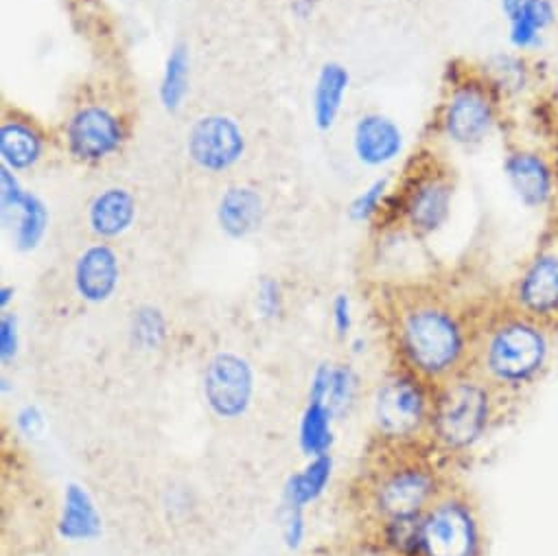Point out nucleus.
Segmentation results:
<instances>
[{"label":"nucleus","mask_w":558,"mask_h":556,"mask_svg":"<svg viewBox=\"0 0 558 556\" xmlns=\"http://www.w3.org/2000/svg\"><path fill=\"white\" fill-rule=\"evenodd\" d=\"M45 154L43 134L25 121H5L0 125V156L12 171L32 169Z\"/></svg>","instance_id":"nucleus-20"},{"label":"nucleus","mask_w":558,"mask_h":556,"mask_svg":"<svg viewBox=\"0 0 558 556\" xmlns=\"http://www.w3.org/2000/svg\"><path fill=\"white\" fill-rule=\"evenodd\" d=\"M436 493L434 475L416 464L386 467L373 475L368 495L371 501L388 523L397 519L418 517Z\"/></svg>","instance_id":"nucleus-5"},{"label":"nucleus","mask_w":558,"mask_h":556,"mask_svg":"<svg viewBox=\"0 0 558 556\" xmlns=\"http://www.w3.org/2000/svg\"><path fill=\"white\" fill-rule=\"evenodd\" d=\"M488 392L480 382L453 379L442 386L434 408V432L451 449L480 438L488 423Z\"/></svg>","instance_id":"nucleus-3"},{"label":"nucleus","mask_w":558,"mask_h":556,"mask_svg":"<svg viewBox=\"0 0 558 556\" xmlns=\"http://www.w3.org/2000/svg\"><path fill=\"white\" fill-rule=\"evenodd\" d=\"M353 145L364 165L381 167L403 152V132L384 114H366L355 125Z\"/></svg>","instance_id":"nucleus-16"},{"label":"nucleus","mask_w":558,"mask_h":556,"mask_svg":"<svg viewBox=\"0 0 558 556\" xmlns=\"http://www.w3.org/2000/svg\"><path fill=\"white\" fill-rule=\"evenodd\" d=\"M19 351V331H16V318L3 316L0 321V355L3 360H12Z\"/></svg>","instance_id":"nucleus-31"},{"label":"nucleus","mask_w":558,"mask_h":556,"mask_svg":"<svg viewBox=\"0 0 558 556\" xmlns=\"http://www.w3.org/2000/svg\"><path fill=\"white\" fill-rule=\"evenodd\" d=\"M497 123V90L488 80H460L442 108V134L460 147L480 145Z\"/></svg>","instance_id":"nucleus-4"},{"label":"nucleus","mask_w":558,"mask_h":556,"mask_svg":"<svg viewBox=\"0 0 558 556\" xmlns=\"http://www.w3.org/2000/svg\"><path fill=\"white\" fill-rule=\"evenodd\" d=\"M425 556H475L477 530L471 510L458 499L432 504L421 517Z\"/></svg>","instance_id":"nucleus-6"},{"label":"nucleus","mask_w":558,"mask_h":556,"mask_svg":"<svg viewBox=\"0 0 558 556\" xmlns=\"http://www.w3.org/2000/svg\"><path fill=\"white\" fill-rule=\"evenodd\" d=\"M355 379L349 368H333L331 366V377H329V390H327V406L331 412L342 410L351 397H353Z\"/></svg>","instance_id":"nucleus-29"},{"label":"nucleus","mask_w":558,"mask_h":556,"mask_svg":"<svg viewBox=\"0 0 558 556\" xmlns=\"http://www.w3.org/2000/svg\"><path fill=\"white\" fill-rule=\"evenodd\" d=\"M119 258L108 243L88 245L75 263V290L93 305L106 303L119 286Z\"/></svg>","instance_id":"nucleus-15"},{"label":"nucleus","mask_w":558,"mask_h":556,"mask_svg":"<svg viewBox=\"0 0 558 556\" xmlns=\"http://www.w3.org/2000/svg\"><path fill=\"white\" fill-rule=\"evenodd\" d=\"M453 184L447 173L432 171L414 178L403 200V215L416 234L436 232L449 217Z\"/></svg>","instance_id":"nucleus-12"},{"label":"nucleus","mask_w":558,"mask_h":556,"mask_svg":"<svg viewBox=\"0 0 558 556\" xmlns=\"http://www.w3.org/2000/svg\"><path fill=\"white\" fill-rule=\"evenodd\" d=\"M136 217L134 195L125 189L112 186L99 193L88 210V223L101 239H114L123 234Z\"/></svg>","instance_id":"nucleus-18"},{"label":"nucleus","mask_w":558,"mask_h":556,"mask_svg":"<svg viewBox=\"0 0 558 556\" xmlns=\"http://www.w3.org/2000/svg\"><path fill=\"white\" fill-rule=\"evenodd\" d=\"M386 191H388V178H381V180H375L364 193H360L351 208H349V215L353 221H368L381 206L384 197H386Z\"/></svg>","instance_id":"nucleus-28"},{"label":"nucleus","mask_w":558,"mask_h":556,"mask_svg":"<svg viewBox=\"0 0 558 556\" xmlns=\"http://www.w3.org/2000/svg\"><path fill=\"white\" fill-rule=\"evenodd\" d=\"M132 334L143 349H156L167 336V321L160 314V310L141 307L134 312Z\"/></svg>","instance_id":"nucleus-27"},{"label":"nucleus","mask_w":558,"mask_h":556,"mask_svg":"<svg viewBox=\"0 0 558 556\" xmlns=\"http://www.w3.org/2000/svg\"><path fill=\"white\" fill-rule=\"evenodd\" d=\"M189 67H191V58H189V47L178 43L165 64V73H162V84H160V101L165 106V110L175 112L180 110L186 90H189Z\"/></svg>","instance_id":"nucleus-23"},{"label":"nucleus","mask_w":558,"mask_h":556,"mask_svg":"<svg viewBox=\"0 0 558 556\" xmlns=\"http://www.w3.org/2000/svg\"><path fill=\"white\" fill-rule=\"evenodd\" d=\"M525 3H527V0H499L501 12H504L506 19H510V16H512L517 10H521Z\"/></svg>","instance_id":"nucleus-34"},{"label":"nucleus","mask_w":558,"mask_h":556,"mask_svg":"<svg viewBox=\"0 0 558 556\" xmlns=\"http://www.w3.org/2000/svg\"><path fill=\"white\" fill-rule=\"evenodd\" d=\"M125 141L121 119L104 106H84L66 125V147L82 162H99L117 154Z\"/></svg>","instance_id":"nucleus-8"},{"label":"nucleus","mask_w":558,"mask_h":556,"mask_svg":"<svg viewBox=\"0 0 558 556\" xmlns=\"http://www.w3.org/2000/svg\"><path fill=\"white\" fill-rule=\"evenodd\" d=\"M547 342L527 318H510L495 325L484 345V368L499 382L530 379L543 364Z\"/></svg>","instance_id":"nucleus-2"},{"label":"nucleus","mask_w":558,"mask_h":556,"mask_svg":"<svg viewBox=\"0 0 558 556\" xmlns=\"http://www.w3.org/2000/svg\"><path fill=\"white\" fill-rule=\"evenodd\" d=\"M258 310L263 316H276L281 312V288L271 278H265L258 288Z\"/></svg>","instance_id":"nucleus-30"},{"label":"nucleus","mask_w":558,"mask_h":556,"mask_svg":"<svg viewBox=\"0 0 558 556\" xmlns=\"http://www.w3.org/2000/svg\"><path fill=\"white\" fill-rule=\"evenodd\" d=\"M333 323L340 336H347L351 329V301L349 297L340 294L333 303Z\"/></svg>","instance_id":"nucleus-32"},{"label":"nucleus","mask_w":558,"mask_h":556,"mask_svg":"<svg viewBox=\"0 0 558 556\" xmlns=\"http://www.w3.org/2000/svg\"><path fill=\"white\" fill-rule=\"evenodd\" d=\"M254 392L250 364L234 353L215 355L204 375V397L219 419H239Z\"/></svg>","instance_id":"nucleus-7"},{"label":"nucleus","mask_w":558,"mask_h":556,"mask_svg":"<svg viewBox=\"0 0 558 556\" xmlns=\"http://www.w3.org/2000/svg\"><path fill=\"white\" fill-rule=\"evenodd\" d=\"M43 425H45L43 414H40V412H38V408H34V406L25 408V410L19 414V427H21L27 436H36V434H40Z\"/></svg>","instance_id":"nucleus-33"},{"label":"nucleus","mask_w":558,"mask_h":556,"mask_svg":"<svg viewBox=\"0 0 558 556\" xmlns=\"http://www.w3.org/2000/svg\"><path fill=\"white\" fill-rule=\"evenodd\" d=\"M427 416L425 395L412 377L397 375L388 379L375 401V421L384 436L408 438L421 430Z\"/></svg>","instance_id":"nucleus-10"},{"label":"nucleus","mask_w":558,"mask_h":556,"mask_svg":"<svg viewBox=\"0 0 558 556\" xmlns=\"http://www.w3.org/2000/svg\"><path fill=\"white\" fill-rule=\"evenodd\" d=\"M263 197L250 186H232L223 193L219 202V226L232 239H243L252 234L263 221Z\"/></svg>","instance_id":"nucleus-17"},{"label":"nucleus","mask_w":558,"mask_h":556,"mask_svg":"<svg viewBox=\"0 0 558 556\" xmlns=\"http://www.w3.org/2000/svg\"><path fill=\"white\" fill-rule=\"evenodd\" d=\"M556 23V5L551 0H527L508 19V40L517 51H534L541 47L545 32Z\"/></svg>","instance_id":"nucleus-19"},{"label":"nucleus","mask_w":558,"mask_h":556,"mask_svg":"<svg viewBox=\"0 0 558 556\" xmlns=\"http://www.w3.org/2000/svg\"><path fill=\"white\" fill-rule=\"evenodd\" d=\"M392 329L403 360L425 379H447L466 353V334L449 305L434 297L399 299Z\"/></svg>","instance_id":"nucleus-1"},{"label":"nucleus","mask_w":558,"mask_h":556,"mask_svg":"<svg viewBox=\"0 0 558 556\" xmlns=\"http://www.w3.org/2000/svg\"><path fill=\"white\" fill-rule=\"evenodd\" d=\"M331 478V458L329 456H316L303 473H296L288 488H286V501L288 506L303 508L305 504L314 501L327 486Z\"/></svg>","instance_id":"nucleus-24"},{"label":"nucleus","mask_w":558,"mask_h":556,"mask_svg":"<svg viewBox=\"0 0 558 556\" xmlns=\"http://www.w3.org/2000/svg\"><path fill=\"white\" fill-rule=\"evenodd\" d=\"M519 310L532 318L558 316V252H538L514 288Z\"/></svg>","instance_id":"nucleus-14"},{"label":"nucleus","mask_w":558,"mask_h":556,"mask_svg":"<svg viewBox=\"0 0 558 556\" xmlns=\"http://www.w3.org/2000/svg\"><path fill=\"white\" fill-rule=\"evenodd\" d=\"M504 173L517 200L525 208H543L554 200L556 169L536 149H514L504 160Z\"/></svg>","instance_id":"nucleus-13"},{"label":"nucleus","mask_w":558,"mask_h":556,"mask_svg":"<svg viewBox=\"0 0 558 556\" xmlns=\"http://www.w3.org/2000/svg\"><path fill=\"white\" fill-rule=\"evenodd\" d=\"M349 71L338 64L329 62L323 67L316 90H314V121L318 130H331L340 110H342V99L349 88Z\"/></svg>","instance_id":"nucleus-21"},{"label":"nucleus","mask_w":558,"mask_h":556,"mask_svg":"<svg viewBox=\"0 0 558 556\" xmlns=\"http://www.w3.org/2000/svg\"><path fill=\"white\" fill-rule=\"evenodd\" d=\"M331 416L327 403L310 401L301 423V445L310 456H327L331 445Z\"/></svg>","instance_id":"nucleus-25"},{"label":"nucleus","mask_w":558,"mask_h":556,"mask_svg":"<svg viewBox=\"0 0 558 556\" xmlns=\"http://www.w3.org/2000/svg\"><path fill=\"white\" fill-rule=\"evenodd\" d=\"M0 213L19 250H34L45 239L49 228L47 206L40 197L27 193L5 165L0 169Z\"/></svg>","instance_id":"nucleus-9"},{"label":"nucleus","mask_w":558,"mask_h":556,"mask_svg":"<svg viewBox=\"0 0 558 556\" xmlns=\"http://www.w3.org/2000/svg\"><path fill=\"white\" fill-rule=\"evenodd\" d=\"M189 156L204 171H226L239 162L245 149L241 128L221 114L202 117L189 132Z\"/></svg>","instance_id":"nucleus-11"},{"label":"nucleus","mask_w":558,"mask_h":556,"mask_svg":"<svg viewBox=\"0 0 558 556\" xmlns=\"http://www.w3.org/2000/svg\"><path fill=\"white\" fill-rule=\"evenodd\" d=\"M486 80L504 95H519L530 84V69L521 56H497L490 60Z\"/></svg>","instance_id":"nucleus-26"},{"label":"nucleus","mask_w":558,"mask_h":556,"mask_svg":"<svg viewBox=\"0 0 558 556\" xmlns=\"http://www.w3.org/2000/svg\"><path fill=\"white\" fill-rule=\"evenodd\" d=\"M99 532H101V517L90 495L80 484H69L66 497H64V512L60 519V534L71 541H82V539H95L99 536Z\"/></svg>","instance_id":"nucleus-22"},{"label":"nucleus","mask_w":558,"mask_h":556,"mask_svg":"<svg viewBox=\"0 0 558 556\" xmlns=\"http://www.w3.org/2000/svg\"><path fill=\"white\" fill-rule=\"evenodd\" d=\"M0 294H3V299H0V305L8 307V303H10L12 294H14V290H12V288H3V292H0Z\"/></svg>","instance_id":"nucleus-35"}]
</instances>
